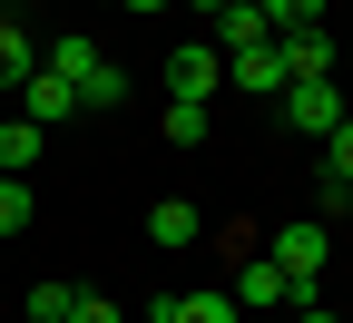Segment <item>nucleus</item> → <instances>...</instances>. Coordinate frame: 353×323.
I'll return each mask as SVG.
<instances>
[{"mask_svg":"<svg viewBox=\"0 0 353 323\" xmlns=\"http://www.w3.org/2000/svg\"><path fill=\"white\" fill-rule=\"evenodd\" d=\"M324 255H334V225H324V216L275 225V236H265V264H275L285 284H314V274H324Z\"/></svg>","mask_w":353,"mask_h":323,"instance_id":"f257e3e1","label":"nucleus"},{"mask_svg":"<svg viewBox=\"0 0 353 323\" xmlns=\"http://www.w3.org/2000/svg\"><path fill=\"white\" fill-rule=\"evenodd\" d=\"M343 118H353V108H343L334 79H285V127H294V137H334Z\"/></svg>","mask_w":353,"mask_h":323,"instance_id":"f03ea898","label":"nucleus"},{"mask_svg":"<svg viewBox=\"0 0 353 323\" xmlns=\"http://www.w3.org/2000/svg\"><path fill=\"white\" fill-rule=\"evenodd\" d=\"M216 88H226V50H216V39H187V50L167 59V98H216Z\"/></svg>","mask_w":353,"mask_h":323,"instance_id":"7ed1b4c3","label":"nucleus"},{"mask_svg":"<svg viewBox=\"0 0 353 323\" xmlns=\"http://www.w3.org/2000/svg\"><path fill=\"white\" fill-rule=\"evenodd\" d=\"M20 118H30L39 137L69 127V118H79V88H69V79H50V69H30V79H20Z\"/></svg>","mask_w":353,"mask_h":323,"instance_id":"20e7f679","label":"nucleus"},{"mask_svg":"<svg viewBox=\"0 0 353 323\" xmlns=\"http://www.w3.org/2000/svg\"><path fill=\"white\" fill-rule=\"evenodd\" d=\"M275 59H285V79H334V39L324 30H275Z\"/></svg>","mask_w":353,"mask_h":323,"instance_id":"39448f33","label":"nucleus"},{"mask_svg":"<svg viewBox=\"0 0 353 323\" xmlns=\"http://www.w3.org/2000/svg\"><path fill=\"white\" fill-rule=\"evenodd\" d=\"M99 59H108V50H99V39H88V30H59L50 50H39V69H50V79H69V88H79L88 69H99Z\"/></svg>","mask_w":353,"mask_h":323,"instance_id":"423d86ee","label":"nucleus"},{"mask_svg":"<svg viewBox=\"0 0 353 323\" xmlns=\"http://www.w3.org/2000/svg\"><path fill=\"white\" fill-rule=\"evenodd\" d=\"M236 313H285V274L265 264V255L236 264Z\"/></svg>","mask_w":353,"mask_h":323,"instance_id":"0eeeda50","label":"nucleus"},{"mask_svg":"<svg viewBox=\"0 0 353 323\" xmlns=\"http://www.w3.org/2000/svg\"><path fill=\"white\" fill-rule=\"evenodd\" d=\"M206 236V216L187 206V196H167V206H148V245H196Z\"/></svg>","mask_w":353,"mask_h":323,"instance_id":"6e6552de","label":"nucleus"},{"mask_svg":"<svg viewBox=\"0 0 353 323\" xmlns=\"http://www.w3.org/2000/svg\"><path fill=\"white\" fill-rule=\"evenodd\" d=\"M226 79H236V88H285V59H275V39H255V50H226Z\"/></svg>","mask_w":353,"mask_h":323,"instance_id":"1a4fd4ad","label":"nucleus"},{"mask_svg":"<svg viewBox=\"0 0 353 323\" xmlns=\"http://www.w3.org/2000/svg\"><path fill=\"white\" fill-rule=\"evenodd\" d=\"M39 147H50V137H39L30 118H0V176H30V167H39Z\"/></svg>","mask_w":353,"mask_h":323,"instance_id":"9d476101","label":"nucleus"},{"mask_svg":"<svg viewBox=\"0 0 353 323\" xmlns=\"http://www.w3.org/2000/svg\"><path fill=\"white\" fill-rule=\"evenodd\" d=\"M255 39H275L265 10H255V0H226V10H216V50H255Z\"/></svg>","mask_w":353,"mask_h":323,"instance_id":"9b49d317","label":"nucleus"},{"mask_svg":"<svg viewBox=\"0 0 353 323\" xmlns=\"http://www.w3.org/2000/svg\"><path fill=\"white\" fill-rule=\"evenodd\" d=\"M30 69H39V39H30L20 20H0V88H20Z\"/></svg>","mask_w":353,"mask_h":323,"instance_id":"f8f14e48","label":"nucleus"},{"mask_svg":"<svg viewBox=\"0 0 353 323\" xmlns=\"http://www.w3.org/2000/svg\"><path fill=\"white\" fill-rule=\"evenodd\" d=\"M79 108H128V69H118V59H99V69L79 79Z\"/></svg>","mask_w":353,"mask_h":323,"instance_id":"ddd939ff","label":"nucleus"},{"mask_svg":"<svg viewBox=\"0 0 353 323\" xmlns=\"http://www.w3.org/2000/svg\"><path fill=\"white\" fill-rule=\"evenodd\" d=\"M157 127H167V147H206V108H196V98H167Z\"/></svg>","mask_w":353,"mask_h":323,"instance_id":"4468645a","label":"nucleus"},{"mask_svg":"<svg viewBox=\"0 0 353 323\" xmlns=\"http://www.w3.org/2000/svg\"><path fill=\"white\" fill-rule=\"evenodd\" d=\"M39 216V196H30V176H0V245L20 236V225Z\"/></svg>","mask_w":353,"mask_h":323,"instance_id":"2eb2a0df","label":"nucleus"},{"mask_svg":"<svg viewBox=\"0 0 353 323\" xmlns=\"http://www.w3.org/2000/svg\"><path fill=\"white\" fill-rule=\"evenodd\" d=\"M167 323H236V294H176Z\"/></svg>","mask_w":353,"mask_h":323,"instance_id":"dca6fc26","label":"nucleus"},{"mask_svg":"<svg viewBox=\"0 0 353 323\" xmlns=\"http://www.w3.org/2000/svg\"><path fill=\"white\" fill-rule=\"evenodd\" d=\"M69 313H79V284H59V274L30 284V323H69Z\"/></svg>","mask_w":353,"mask_h":323,"instance_id":"f3484780","label":"nucleus"},{"mask_svg":"<svg viewBox=\"0 0 353 323\" xmlns=\"http://www.w3.org/2000/svg\"><path fill=\"white\" fill-rule=\"evenodd\" d=\"M265 30H324V0H255Z\"/></svg>","mask_w":353,"mask_h":323,"instance_id":"a211bd4d","label":"nucleus"},{"mask_svg":"<svg viewBox=\"0 0 353 323\" xmlns=\"http://www.w3.org/2000/svg\"><path fill=\"white\" fill-rule=\"evenodd\" d=\"M216 255H236V264H245V255H265V236H255V225H216Z\"/></svg>","mask_w":353,"mask_h":323,"instance_id":"6ab92c4d","label":"nucleus"},{"mask_svg":"<svg viewBox=\"0 0 353 323\" xmlns=\"http://www.w3.org/2000/svg\"><path fill=\"white\" fill-rule=\"evenodd\" d=\"M324 157H334V167H324V176H353V118H343V127H334V137H324Z\"/></svg>","mask_w":353,"mask_h":323,"instance_id":"aec40b11","label":"nucleus"},{"mask_svg":"<svg viewBox=\"0 0 353 323\" xmlns=\"http://www.w3.org/2000/svg\"><path fill=\"white\" fill-rule=\"evenodd\" d=\"M69 323H128V313H118L108 294H79V313H69Z\"/></svg>","mask_w":353,"mask_h":323,"instance_id":"412c9836","label":"nucleus"},{"mask_svg":"<svg viewBox=\"0 0 353 323\" xmlns=\"http://www.w3.org/2000/svg\"><path fill=\"white\" fill-rule=\"evenodd\" d=\"M167 304H176V294H157V304H148V313H138V323H167Z\"/></svg>","mask_w":353,"mask_h":323,"instance_id":"4be33fe9","label":"nucleus"},{"mask_svg":"<svg viewBox=\"0 0 353 323\" xmlns=\"http://www.w3.org/2000/svg\"><path fill=\"white\" fill-rule=\"evenodd\" d=\"M294 323H334V313H324V304H304V313H294Z\"/></svg>","mask_w":353,"mask_h":323,"instance_id":"5701e85b","label":"nucleus"},{"mask_svg":"<svg viewBox=\"0 0 353 323\" xmlns=\"http://www.w3.org/2000/svg\"><path fill=\"white\" fill-rule=\"evenodd\" d=\"M118 10H167V0H118Z\"/></svg>","mask_w":353,"mask_h":323,"instance_id":"b1692460","label":"nucleus"},{"mask_svg":"<svg viewBox=\"0 0 353 323\" xmlns=\"http://www.w3.org/2000/svg\"><path fill=\"white\" fill-rule=\"evenodd\" d=\"M187 10H226V0H187Z\"/></svg>","mask_w":353,"mask_h":323,"instance_id":"393cba45","label":"nucleus"},{"mask_svg":"<svg viewBox=\"0 0 353 323\" xmlns=\"http://www.w3.org/2000/svg\"><path fill=\"white\" fill-rule=\"evenodd\" d=\"M0 20H10V0H0Z\"/></svg>","mask_w":353,"mask_h":323,"instance_id":"a878e982","label":"nucleus"}]
</instances>
